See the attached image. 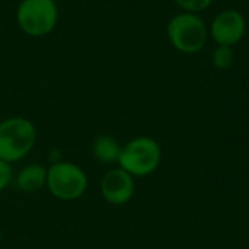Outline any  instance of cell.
Here are the masks:
<instances>
[{
    "label": "cell",
    "mask_w": 249,
    "mask_h": 249,
    "mask_svg": "<svg viewBox=\"0 0 249 249\" xmlns=\"http://www.w3.org/2000/svg\"><path fill=\"white\" fill-rule=\"evenodd\" d=\"M0 244H1V231H0Z\"/></svg>",
    "instance_id": "4fadbf2b"
},
{
    "label": "cell",
    "mask_w": 249,
    "mask_h": 249,
    "mask_svg": "<svg viewBox=\"0 0 249 249\" xmlns=\"http://www.w3.org/2000/svg\"><path fill=\"white\" fill-rule=\"evenodd\" d=\"M134 177L120 166L107 171L101 179V194L104 200L112 206H123L128 203L134 196Z\"/></svg>",
    "instance_id": "52a82bcc"
},
{
    "label": "cell",
    "mask_w": 249,
    "mask_h": 249,
    "mask_svg": "<svg viewBox=\"0 0 249 249\" xmlns=\"http://www.w3.org/2000/svg\"><path fill=\"white\" fill-rule=\"evenodd\" d=\"M47 168L41 163L26 165L16 177V185L23 193H36L47 185Z\"/></svg>",
    "instance_id": "ba28073f"
},
{
    "label": "cell",
    "mask_w": 249,
    "mask_h": 249,
    "mask_svg": "<svg viewBox=\"0 0 249 249\" xmlns=\"http://www.w3.org/2000/svg\"><path fill=\"white\" fill-rule=\"evenodd\" d=\"M174 1L182 12L197 13V15L207 10L213 3V0H174Z\"/></svg>",
    "instance_id": "8fae6325"
},
{
    "label": "cell",
    "mask_w": 249,
    "mask_h": 249,
    "mask_svg": "<svg viewBox=\"0 0 249 249\" xmlns=\"http://www.w3.org/2000/svg\"><path fill=\"white\" fill-rule=\"evenodd\" d=\"M12 181V168L10 163L0 159V193L10 184Z\"/></svg>",
    "instance_id": "7c38bea8"
},
{
    "label": "cell",
    "mask_w": 249,
    "mask_h": 249,
    "mask_svg": "<svg viewBox=\"0 0 249 249\" xmlns=\"http://www.w3.org/2000/svg\"><path fill=\"white\" fill-rule=\"evenodd\" d=\"M166 35L171 45L182 54L200 53L210 38L204 19L197 13L188 12H181L168 22Z\"/></svg>",
    "instance_id": "6da1fadb"
},
{
    "label": "cell",
    "mask_w": 249,
    "mask_h": 249,
    "mask_svg": "<svg viewBox=\"0 0 249 249\" xmlns=\"http://www.w3.org/2000/svg\"><path fill=\"white\" fill-rule=\"evenodd\" d=\"M235 53L233 47L217 45L212 53V66L217 70H228L233 64Z\"/></svg>",
    "instance_id": "30bf717a"
},
{
    "label": "cell",
    "mask_w": 249,
    "mask_h": 249,
    "mask_svg": "<svg viewBox=\"0 0 249 249\" xmlns=\"http://www.w3.org/2000/svg\"><path fill=\"white\" fill-rule=\"evenodd\" d=\"M209 34L217 45L233 47L247 34V19L236 9H225L213 18Z\"/></svg>",
    "instance_id": "8992f818"
},
{
    "label": "cell",
    "mask_w": 249,
    "mask_h": 249,
    "mask_svg": "<svg viewBox=\"0 0 249 249\" xmlns=\"http://www.w3.org/2000/svg\"><path fill=\"white\" fill-rule=\"evenodd\" d=\"M121 147L123 146L112 136L101 134L92 143V153H93V158L99 160L101 163L111 165V163H118Z\"/></svg>",
    "instance_id": "9c48e42d"
},
{
    "label": "cell",
    "mask_w": 249,
    "mask_h": 249,
    "mask_svg": "<svg viewBox=\"0 0 249 249\" xmlns=\"http://www.w3.org/2000/svg\"><path fill=\"white\" fill-rule=\"evenodd\" d=\"M35 125L23 117H10L0 123V159L15 163L35 146Z\"/></svg>",
    "instance_id": "7a4b0ae2"
},
{
    "label": "cell",
    "mask_w": 249,
    "mask_h": 249,
    "mask_svg": "<svg viewBox=\"0 0 249 249\" xmlns=\"http://www.w3.org/2000/svg\"><path fill=\"white\" fill-rule=\"evenodd\" d=\"M162 160L159 143L147 136H140L121 147L118 166L131 177H147L153 174Z\"/></svg>",
    "instance_id": "3957f363"
},
{
    "label": "cell",
    "mask_w": 249,
    "mask_h": 249,
    "mask_svg": "<svg viewBox=\"0 0 249 249\" xmlns=\"http://www.w3.org/2000/svg\"><path fill=\"white\" fill-rule=\"evenodd\" d=\"M47 188L58 200H77L88 188V177L76 163L55 162L47 171Z\"/></svg>",
    "instance_id": "5b68a950"
},
{
    "label": "cell",
    "mask_w": 249,
    "mask_h": 249,
    "mask_svg": "<svg viewBox=\"0 0 249 249\" xmlns=\"http://www.w3.org/2000/svg\"><path fill=\"white\" fill-rule=\"evenodd\" d=\"M16 20L29 36H45L57 25L58 9L54 0H22L18 6Z\"/></svg>",
    "instance_id": "277c9868"
},
{
    "label": "cell",
    "mask_w": 249,
    "mask_h": 249,
    "mask_svg": "<svg viewBox=\"0 0 249 249\" xmlns=\"http://www.w3.org/2000/svg\"><path fill=\"white\" fill-rule=\"evenodd\" d=\"M248 1H249V0H248Z\"/></svg>",
    "instance_id": "5bb4252c"
}]
</instances>
